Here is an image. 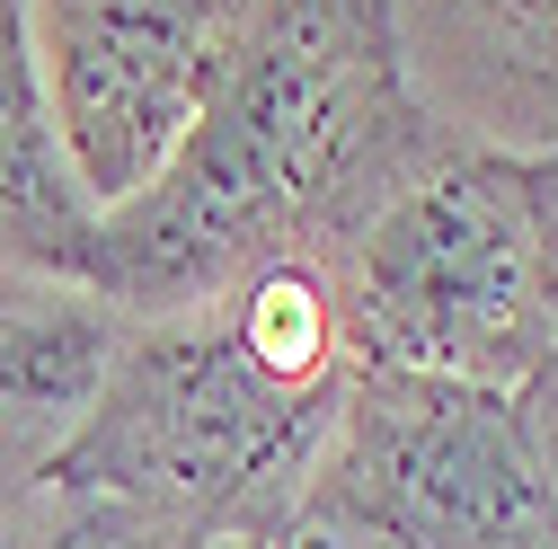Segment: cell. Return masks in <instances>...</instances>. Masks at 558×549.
Masks as SVG:
<instances>
[{
	"instance_id": "cell-1",
	"label": "cell",
	"mask_w": 558,
	"mask_h": 549,
	"mask_svg": "<svg viewBox=\"0 0 558 549\" xmlns=\"http://www.w3.org/2000/svg\"><path fill=\"white\" fill-rule=\"evenodd\" d=\"M452 133L408 72L390 0H257L186 143L98 213L81 293L143 319L266 266H319Z\"/></svg>"
},
{
	"instance_id": "cell-2",
	"label": "cell",
	"mask_w": 558,
	"mask_h": 549,
	"mask_svg": "<svg viewBox=\"0 0 558 549\" xmlns=\"http://www.w3.org/2000/svg\"><path fill=\"white\" fill-rule=\"evenodd\" d=\"M345 390L355 355L328 274L266 266L214 302L116 319L36 488L116 505L186 549H293Z\"/></svg>"
},
{
	"instance_id": "cell-3",
	"label": "cell",
	"mask_w": 558,
	"mask_h": 549,
	"mask_svg": "<svg viewBox=\"0 0 558 549\" xmlns=\"http://www.w3.org/2000/svg\"><path fill=\"white\" fill-rule=\"evenodd\" d=\"M319 274L345 355L373 373L523 390L558 355L541 160L478 133H452L416 178H399Z\"/></svg>"
},
{
	"instance_id": "cell-4",
	"label": "cell",
	"mask_w": 558,
	"mask_h": 549,
	"mask_svg": "<svg viewBox=\"0 0 558 549\" xmlns=\"http://www.w3.org/2000/svg\"><path fill=\"white\" fill-rule=\"evenodd\" d=\"M311 523L345 549H558L514 390L355 364Z\"/></svg>"
},
{
	"instance_id": "cell-5",
	"label": "cell",
	"mask_w": 558,
	"mask_h": 549,
	"mask_svg": "<svg viewBox=\"0 0 558 549\" xmlns=\"http://www.w3.org/2000/svg\"><path fill=\"white\" fill-rule=\"evenodd\" d=\"M257 0H27L53 133L89 204H124L186 143Z\"/></svg>"
},
{
	"instance_id": "cell-6",
	"label": "cell",
	"mask_w": 558,
	"mask_h": 549,
	"mask_svg": "<svg viewBox=\"0 0 558 549\" xmlns=\"http://www.w3.org/2000/svg\"><path fill=\"white\" fill-rule=\"evenodd\" d=\"M426 107L478 143H558V0H390Z\"/></svg>"
},
{
	"instance_id": "cell-7",
	"label": "cell",
	"mask_w": 558,
	"mask_h": 549,
	"mask_svg": "<svg viewBox=\"0 0 558 549\" xmlns=\"http://www.w3.org/2000/svg\"><path fill=\"white\" fill-rule=\"evenodd\" d=\"M116 337V310L81 284L0 266V523L36 497V469L62 443L72 407L98 381V355Z\"/></svg>"
},
{
	"instance_id": "cell-8",
	"label": "cell",
	"mask_w": 558,
	"mask_h": 549,
	"mask_svg": "<svg viewBox=\"0 0 558 549\" xmlns=\"http://www.w3.org/2000/svg\"><path fill=\"white\" fill-rule=\"evenodd\" d=\"M89 248H98V204L53 133L27 0H0V266L81 284Z\"/></svg>"
},
{
	"instance_id": "cell-9",
	"label": "cell",
	"mask_w": 558,
	"mask_h": 549,
	"mask_svg": "<svg viewBox=\"0 0 558 549\" xmlns=\"http://www.w3.org/2000/svg\"><path fill=\"white\" fill-rule=\"evenodd\" d=\"M0 549H178V540L151 532V523H133V514H116V505L36 488L10 523H0Z\"/></svg>"
},
{
	"instance_id": "cell-10",
	"label": "cell",
	"mask_w": 558,
	"mask_h": 549,
	"mask_svg": "<svg viewBox=\"0 0 558 549\" xmlns=\"http://www.w3.org/2000/svg\"><path fill=\"white\" fill-rule=\"evenodd\" d=\"M514 399H523V426H532V452H541V478H549V505H558V355H549Z\"/></svg>"
},
{
	"instance_id": "cell-11",
	"label": "cell",
	"mask_w": 558,
	"mask_h": 549,
	"mask_svg": "<svg viewBox=\"0 0 558 549\" xmlns=\"http://www.w3.org/2000/svg\"><path fill=\"white\" fill-rule=\"evenodd\" d=\"M532 160H541V240H549V302H558V143Z\"/></svg>"
},
{
	"instance_id": "cell-12",
	"label": "cell",
	"mask_w": 558,
	"mask_h": 549,
	"mask_svg": "<svg viewBox=\"0 0 558 549\" xmlns=\"http://www.w3.org/2000/svg\"><path fill=\"white\" fill-rule=\"evenodd\" d=\"M302 549H345V540H328V532H319V523H311V532H302Z\"/></svg>"
},
{
	"instance_id": "cell-13",
	"label": "cell",
	"mask_w": 558,
	"mask_h": 549,
	"mask_svg": "<svg viewBox=\"0 0 558 549\" xmlns=\"http://www.w3.org/2000/svg\"><path fill=\"white\" fill-rule=\"evenodd\" d=\"M178 549H186V540H178ZM293 549H302V540H293Z\"/></svg>"
}]
</instances>
